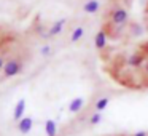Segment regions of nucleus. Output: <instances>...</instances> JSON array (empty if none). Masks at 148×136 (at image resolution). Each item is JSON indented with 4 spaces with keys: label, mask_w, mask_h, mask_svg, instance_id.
<instances>
[{
    "label": "nucleus",
    "mask_w": 148,
    "mask_h": 136,
    "mask_svg": "<svg viewBox=\"0 0 148 136\" xmlns=\"http://www.w3.org/2000/svg\"><path fill=\"white\" fill-rule=\"evenodd\" d=\"M23 71V64H21L19 59H8L5 61V66H3V75L5 77H14L18 75L19 72Z\"/></svg>",
    "instance_id": "obj_1"
},
{
    "label": "nucleus",
    "mask_w": 148,
    "mask_h": 136,
    "mask_svg": "<svg viewBox=\"0 0 148 136\" xmlns=\"http://www.w3.org/2000/svg\"><path fill=\"white\" fill-rule=\"evenodd\" d=\"M129 19V13L126 8H116V10L112 11V16H110V21H112L115 26H124Z\"/></svg>",
    "instance_id": "obj_2"
},
{
    "label": "nucleus",
    "mask_w": 148,
    "mask_h": 136,
    "mask_svg": "<svg viewBox=\"0 0 148 136\" xmlns=\"http://www.w3.org/2000/svg\"><path fill=\"white\" fill-rule=\"evenodd\" d=\"M145 59H147V56H145L143 53H132L126 62H127V66H131V67H140V66H143L145 62H147Z\"/></svg>",
    "instance_id": "obj_3"
},
{
    "label": "nucleus",
    "mask_w": 148,
    "mask_h": 136,
    "mask_svg": "<svg viewBox=\"0 0 148 136\" xmlns=\"http://www.w3.org/2000/svg\"><path fill=\"white\" fill-rule=\"evenodd\" d=\"M32 126H34L32 117H23V119L18 122V130H19V133H23V135H27V133L32 130Z\"/></svg>",
    "instance_id": "obj_4"
},
{
    "label": "nucleus",
    "mask_w": 148,
    "mask_h": 136,
    "mask_svg": "<svg viewBox=\"0 0 148 136\" xmlns=\"http://www.w3.org/2000/svg\"><path fill=\"white\" fill-rule=\"evenodd\" d=\"M24 112H26V99H23V98H21V99L16 103V106H14V110H13V119L16 120V122H19V120L23 119Z\"/></svg>",
    "instance_id": "obj_5"
},
{
    "label": "nucleus",
    "mask_w": 148,
    "mask_h": 136,
    "mask_svg": "<svg viewBox=\"0 0 148 136\" xmlns=\"http://www.w3.org/2000/svg\"><path fill=\"white\" fill-rule=\"evenodd\" d=\"M94 45H96L97 50H103L107 46V34L105 31H99L94 37Z\"/></svg>",
    "instance_id": "obj_6"
},
{
    "label": "nucleus",
    "mask_w": 148,
    "mask_h": 136,
    "mask_svg": "<svg viewBox=\"0 0 148 136\" xmlns=\"http://www.w3.org/2000/svg\"><path fill=\"white\" fill-rule=\"evenodd\" d=\"M83 106H84L83 98H75V99H72L70 104H69V110H70L72 114H78L81 109H83Z\"/></svg>",
    "instance_id": "obj_7"
},
{
    "label": "nucleus",
    "mask_w": 148,
    "mask_h": 136,
    "mask_svg": "<svg viewBox=\"0 0 148 136\" xmlns=\"http://www.w3.org/2000/svg\"><path fill=\"white\" fill-rule=\"evenodd\" d=\"M64 24H65V19H64V18H62V19H59V21H56V23L53 24L51 27H49L48 35H49V37H54V35H58V34H61L62 29H64Z\"/></svg>",
    "instance_id": "obj_8"
},
{
    "label": "nucleus",
    "mask_w": 148,
    "mask_h": 136,
    "mask_svg": "<svg viewBox=\"0 0 148 136\" xmlns=\"http://www.w3.org/2000/svg\"><path fill=\"white\" fill-rule=\"evenodd\" d=\"M99 2L97 0H88L86 3L83 5V10L86 11V13H97V10H99Z\"/></svg>",
    "instance_id": "obj_9"
},
{
    "label": "nucleus",
    "mask_w": 148,
    "mask_h": 136,
    "mask_svg": "<svg viewBox=\"0 0 148 136\" xmlns=\"http://www.w3.org/2000/svg\"><path fill=\"white\" fill-rule=\"evenodd\" d=\"M45 133H46V136H56V133H58V125H56L54 120H46Z\"/></svg>",
    "instance_id": "obj_10"
},
{
    "label": "nucleus",
    "mask_w": 148,
    "mask_h": 136,
    "mask_svg": "<svg viewBox=\"0 0 148 136\" xmlns=\"http://www.w3.org/2000/svg\"><path fill=\"white\" fill-rule=\"evenodd\" d=\"M108 103H110L108 98H100V99H97V103H96V110H97V112H102V110H105V107L108 106Z\"/></svg>",
    "instance_id": "obj_11"
},
{
    "label": "nucleus",
    "mask_w": 148,
    "mask_h": 136,
    "mask_svg": "<svg viewBox=\"0 0 148 136\" xmlns=\"http://www.w3.org/2000/svg\"><path fill=\"white\" fill-rule=\"evenodd\" d=\"M83 34H84V29H83V27H81V26H80V27H77V29H75L73 32H72V39H70V40H72L73 43H75V42H78V40H80L81 37H83Z\"/></svg>",
    "instance_id": "obj_12"
},
{
    "label": "nucleus",
    "mask_w": 148,
    "mask_h": 136,
    "mask_svg": "<svg viewBox=\"0 0 148 136\" xmlns=\"http://www.w3.org/2000/svg\"><path fill=\"white\" fill-rule=\"evenodd\" d=\"M100 120H102L100 112H94L92 115H91V119H89V123L91 125H97V123H100Z\"/></svg>",
    "instance_id": "obj_13"
},
{
    "label": "nucleus",
    "mask_w": 148,
    "mask_h": 136,
    "mask_svg": "<svg viewBox=\"0 0 148 136\" xmlns=\"http://www.w3.org/2000/svg\"><path fill=\"white\" fill-rule=\"evenodd\" d=\"M49 53H51V46H49V45L42 46V55H43V56H48Z\"/></svg>",
    "instance_id": "obj_14"
},
{
    "label": "nucleus",
    "mask_w": 148,
    "mask_h": 136,
    "mask_svg": "<svg viewBox=\"0 0 148 136\" xmlns=\"http://www.w3.org/2000/svg\"><path fill=\"white\" fill-rule=\"evenodd\" d=\"M142 32H143V31H142L140 26H134V27H132V34H135V35H142Z\"/></svg>",
    "instance_id": "obj_15"
},
{
    "label": "nucleus",
    "mask_w": 148,
    "mask_h": 136,
    "mask_svg": "<svg viewBox=\"0 0 148 136\" xmlns=\"http://www.w3.org/2000/svg\"><path fill=\"white\" fill-rule=\"evenodd\" d=\"M142 53H143V55L148 58V42H145L143 45H142Z\"/></svg>",
    "instance_id": "obj_16"
},
{
    "label": "nucleus",
    "mask_w": 148,
    "mask_h": 136,
    "mask_svg": "<svg viewBox=\"0 0 148 136\" xmlns=\"http://www.w3.org/2000/svg\"><path fill=\"white\" fill-rule=\"evenodd\" d=\"M3 66H5V59L3 56H0V71H3Z\"/></svg>",
    "instance_id": "obj_17"
},
{
    "label": "nucleus",
    "mask_w": 148,
    "mask_h": 136,
    "mask_svg": "<svg viewBox=\"0 0 148 136\" xmlns=\"http://www.w3.org/2000/svg\"><path fill=\"white\" fill-rule=\"evenodd\" d=\"M134 136H148V135H147V133H145V131H137V133H135Z\"/></svg>",
    "instance_id": "obj_18"
},
{
    "label": "nucleus",
    "mask_w": 148,
    "mask_h": 136,
    "mask_svg": "<svg viewBox=\"0 0 148 136\" xmlns=\"http://www.w3.org/2000/svg\"><path fill=\"white\" fill-rule=\"evenodd\" d=\"M143 71H145V74L148 75V61H147V62H145V64H143Z\"/></svg>",
    "instance_id": "obj_19"
}]
</instances>
